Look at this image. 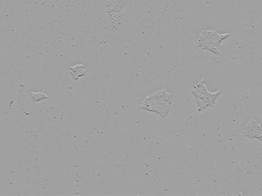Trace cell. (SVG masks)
Here are the masks:
<instances>
[{"label":"cell","instance_id":"1","mask_svg":"<svg viewBox=\"0 0 262 196\" xmlns=\"http://www.w3.org/2000/svg\"><path fill=\"white\" fill-rule=\"evenodd\" d=\"M172 104L171 93L166 90H160L147 95L141 104L140 108L165 118L170 114Z\"/></svg>","mask_w":262,"mask_h":196},{"label":"cell","instance_id":"2","mask_svg":"<svg viewBox=\"0 0 262 196\" xmlns=\"http://www.w3.org/2000/svg\"><path fill=\"white\" fill-rule=\"evenodd\" d=\"M231 35V33H220L216 30H203L194 37L193 45L195 49L200 48L219 55L221 43Z\"/></svg>","mask_w":262,"mask_h":196},{"label":"cell","instance_id":"3","mask_svg":"<svg viewBox=\"0 0 262 196\" xmlns=\"http://www.w3.org/2000/svg\"><path fill=\"white\" fill-rule=\"evenodd\" d=\"M191 92L195 96L196 108L199 112L215 106L216 101L221 94L220 90L215 92H210L205 85L204 79H202L199 83L191 89Z\"/></svg>","mask_w":262,"mask_h":196},{"label":"cell","instance_id":"4","mask_svg":"<svg viewBox=\"0 0 262 196\" xmlns=\"http://www.w3.org/2000/svg\"><path fill=\"white\" fill-rule=\"evenodd\" d=\"M243 136L251 139L262 140L261 124L255 119H251L244 127Z\"/></svg>","mask_w":262,"mask_h":196},{"label":"cell","instance_id":"5","mask_svg":"<svg viewBox=\"0 0 262 196\" xmlns=\"http://www.w3.org/2000/svg\"><path fill=\"white\" fill-rule=\"evenodd\" d=\"M87 72V67L81 63H77L69 67V74L74 81H78L79 79L86 76Z\"/></svg>","mask_w":262,"mask_h":196},{"label":"cell","instance_id":"6","mask_svg":"<svg viewBox=\"0 0 262 196\" xmlns=\"http://www.w3.org/2000/svg\"><path fill=\"white\" fill-rule=\"evenodd\" d=\"M30 98L33 103H38L48 100L49 96L43 92H29Z\"/></svg>","mask_w":262,"mask_h":196}]
</instances>
